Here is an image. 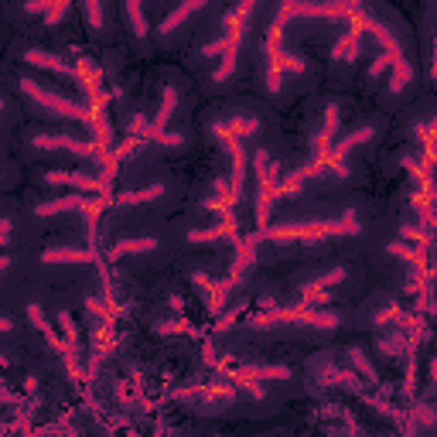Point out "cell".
<instances>
[{
	"mask_svg": "<svg viewBox=\"0 0 437 437\" xmlns=\"http://www.w3.org/2000/svg\"><path fill=\"white\" fill-rule=\"evenodd\" d=\"M236 232V222L226 219L222 226H208V229H199V232H188V243H208V239H226Z\"/></svg>",
	"mask_w": 437,
	"mask_h": 437,
	"instance_id": "10",
	"label": "cell"
},
{
	"mask_svg": "<svg viewBox=\"0 0 437 437\" xmlns=\"http://www.w3.org/2000/svg\"><path fill=\"white\" fill-rule=\"evenodd\" d=\"M27 318H31V325H34V328H38V332L45 335V338H48V345H55V349H58V345H62V342H58V338H55L52 325H48V318H45V311L38 308V304H27Z\"/></svg>",
	"mask_w": 437,
	"mask_h": 437,
	"instance_id": "12",
	"label": "cell"
},
{
	"mask_svg": "<svg viewBox=\"0 0 437 437\" xmlns=\"http://www.w3.org/2000/svg\"><path fill=\"white\" fill-rule=\"evenodd\" d=\"M0 109H4V103H0Z\"/></svg>",
	"mask_w": 437,
	"mask_h": 437,
	"instance_id": "24",
	"label": "cell"
},
{
	"mask_svg": "<svg viewBox=\"0 0 437 437\" xmlns=\"http://www.w3.org/2000/svg\"><path fill=\"white\" fill-rule=\"evenodd\" d=\"M157 246V239L151 236H140V239H120L116 246H109V260H120L127 257V253H151Z\"/></svg>",
	"mask_w": 437,
	"mask_h": 437,
	"instance_id": "8",
	"label": "cell"
},
{
	"mask_svg": "<svg viewBox=\"0 0 437 437\" xmlns=\"http://www.w3.org/2000/svg\"><path fill=\"white\" fill-rule=\"evenodd\" d=\"M45 263H93L96 260V250L93 246H55V250H45L41 253Z\"/></svg>",
	"mask_w": 437,
	"mask_h": 437,
	"instance_id": "6",
	"label": "cell"
},
{
	"mask_svg": "<svg viewBox=\"0 0 437 437\" xmlns=\"http://www.w3.org/2000/svg\"><path fill=\"white\" fill-rule=\"evenodd\" d=\"M65 14H69V4H55L52 11L45 14V21H48V25H55V21H62Z\"/></svg>",
	"mask_w": 437,
	"mask_h": 437,
	"instance_id": "20",
	"label": "cell"
},
{
	"mask_svg": "<svg viewBox=\"0 0 437 437\" xmlns=\"http://www.w3.org/2000/svg\"><path fill=\"white\" fill-rule=\"evenodd\" d=\"M335 55H338V58H345V62H352V58L359 55V27H352V31H349V34L335 45Z\"/></svg>",
	"mask_w": 437,
	"mask_h": 437,
	"instance_id": "14",
	"label": "cell"
},
{
	"mask_svg": "<svg viewBox=\"0 0 437 437\" xmlns=\"http://www.w3.org/2000/svg\"><path fill=\"white\" fill-rule=\"evenodd\" d=\"M243 376H260V379H290L287 365H260V369H246Z\"/></svg>",
	"mask_w": 437,
	"mask_h": 437,
	"instance_id": "15",
	"label": "cell"
},
{
	"mask_svg": "<svg viewBox=\"0 0 437 437\" xmlns=\"http://www.w3.org/2000/svg\"><path fill=\"white\" fill-rule=\"evenodd\" d=\"M164 195V188L161 184H151V188H140V191H123V195H116L113 202H123V206H137V202H154Z\"/></svg>",
	"mask_w": 437,
	"mask_h": 437,
	"instance_id": "11",
	"label": "cell"
},
{
	"mask_svg": "<svg viewBox=\"0 0 437 437\" xmlns=\"http://www.w3.org/2000/svg\"><path fill=\"white\" fill-rule=\"evenodd\" d=\"M157 144H164V147H181V144H184V137H181V133H161V137H157Z\"/></svg>",
	"mask_w": 437,
	"mask_h": 437,
	"instance_id": "21",
	"label": "cell"
},
{
	"mask_svg": "<svg viewBox=\"0 0 437 437\" xmlns=\"http://www.w3.org/2000/svg\"><path fill=\"white\" fill-rule=\"evenodd\" d=\"M352 362H356V369H359L369 383H376V372H372V365L365 362V356H362V352H352Z\"/></svg>",
	"mask_w": 437,
	"mask_h": 437,
	"instance_id": "18",
	"label": "cell"
},
{
	"mask_svg": "<svg viewBox=\"0 0 437 437\" xmlns=\"http://www.w3.org/2000/svg\"><path fill=\"white\" fill-rule=\"evenodd\" d=\"M362 222L356 219V212H345L342 219H318V222H290V226H274L263 229L260 236L267 239H321V236H349L359 232ZM257 236V239H260Z\"/></svg>",
	"mask_w": 437,
	"mask_h": 437,
	"instance_id": "1",
	"label": "cell"
},
{
	"mask_svg": "<svg viewBox=\"0 0 437 437\" xmlns=\"http://www.w3.org/2000/svg\"><path fill=\"white\" fill-rule=\"evenodd\" d=\"M407 82H410V62H407V58H400V62H393V82H389V89H393V93H400Z\"/></svg>",
	"mask_w": 437,
	"mask_h": 437,
	"instance_id": "17",
	"label": "cell"
},
{
	"mask_svg": "<svg viewBox=\"0 0 437 437\" xmlns=\"http://www.w3.org/2000/svg\"><path fill=\"white\" fill-rule=\"evenodd\" d=\"M21 93L25 96H31V100H38V103L45 106V109H52V113H58V116H69V120H89V106L82 103H72V100H65V96H55V93H48V89H41L34 79H25L21 82Z\"/></svg>",
	"mask_w": 437,
	"mask_h": 437,
	"instance_id": "2",
	"label": "cell"
},
{
	"mask_svg": "<svg viewBox=\"0 0 437 437\" xmlns=\"http://www.w3.org/2000/svg\"><path fill=\"white\" fill-rule=\"evenodd\" d=\"M11 328H14V325H11L7 318H0V332H11Z\"/></svg>",
	"mask_w": 437,
	"mask_h": 437,
	"instance_id": "23",
	"label": "cell"
},
{
	"mask_svg": "<svg viewBox=\"0 0 437 437\" xmlns=\"http://www.w3.org/2000/svg\"><path fill=\"white\" fill-rule=\"evenodd\" d=\"M195 11H202V4H181V7H175L168 18H161V25H157V31L161 34H168V31H175V27L184 21V18H191Z\"/></svg>",
	"mask_w": 437,
	"mask_h": 437,
	"instance_id": "9",
	"label": "cell"
},
{
	"mask_svg": "<svg viewBox=\"0 0 437 437\" xmlns=\"http://www.w3.org/2000/svg\"><path fill=\"white\" fill-rule=\"evenodd\" d=\"M175 106H178V89H175V86H168V89H164V96H161V109H157V116L151 120V130H147V137H151V140H157V137L164 133V123L171 120Z\"/></svg>",
	"mask_w": 437,
	"mask_h": 437,
	"instance_id": "7",
	"label": "cell"
},
{
	"mask_svg": "<svg viewBox=\"0 0 437 437\" xmlns=\"http://www.w3.org/2000/svg\"><path fill=\"white\" fill-rule=\"evenodd\" d=\"M123 14H127V18H130V25H133V34H137V38H144V34H147V21H144V7H140V4H127V7H123Z\"/></svg>",
	"mask_w": 437,
	"mask_h": 437,
	"instance_id": "16",
	"label": "cell"
},
{
	"mask_svg": "<svg viewBox=\"0 0 437 437\" xmlns=\"http://www.w3.org/2000/svg\"><path fill=\"white\" fill-rule=\"evenodd\" d=\"M335 130H338V106H328L325 123H321L318 137H314V161H325V157H328V151L335 147Z\"/></svg>",
	"mask_w": 437,
	"mask_h": 437,
	"instance_id": "5",
	"label": "cell"
},
{
	"mask_svg": "<svg viewBox=\"0 0 437 437\" xmlns=\"http://www.w3.org/2000/svg\"><path fill=\"white\" fill-rule=\"evenodd\" d=\"M34 147H48V151H72V154L86 157L93 154V147L86 144V140H79V137H72V133H38L34 137Z\"/></svg>",
	"mask_w": 437,
	"mask_h": 437,
	"instance_id": "3",
	"label": "cell"
},
{
	"mask_svg": "<svg viewBox=\"0 0 437 437\" xmlns=\"http://www.w3.org/2000/svg\"><path fill=\"white\" fill-rule=\"evenodd\" d=\"M31 65H41V69H52V72H65L69 76V65L58 58V55H48V52H27L25 55Z\"/></svg>",
	"mask_w": 437,
	"mask_h": 437,
	"instance_id": "13",
	"label": "cell"
},
{
	"mask_svg": "<svg viewBox=\"0 0 437 437\" xmlns=\"http://www.w3.org/2000/svg\"><path fill=\"white\" fill-rule=\"evenodd\" d=\"M0 437H4V434H0Z\"/></svg>",
	"mask_w": 437,
	"mask_h": 437,
	"instance_id": "25",
	"label": "cell"
},
{
	"mask_svg": "<svg viewBox=\"0 0 437 437\" xmlns=\"http://www.w3.org/2000/svg\"><path fill=\"white\" fill-rule=\"evenodd\" d=\"M82 11L89 14V25L93 27H103V7H100V4H86Z\"/></svg>",
	"mask_w": 437,
	"mask_h": 437,
	"instance_id": "19",
	"label": "cell"
},
{
	"mask_svg": "<svg viewBox=\"0 0 437 437\" xmlns=\"http://www.w3.org/2000/svg\"><path fill=\"white\" fill-rule=\"evenodd\" d=\"M11 239V219H0V246H7Z\"/></svg>",
	"mask_w": 437,
	"mask_h": 437,
	"instance_id": "22",
	"label": "cell"
},
{
	"mask_svg": "<svg viewBox=\"0 0 437 437\" xmlns=\"http://www.w3.org/2000/svg\"><path fill=\"white\" fill-rule=\"evenodd\" d=\"M48 184H72V188H82V191H100V195H109V188H106L100 178H93V175H72V171H48L45 175Z\"/></svg>",
	"mask_w": 437,
	"mask_h": 437,
	"instance_id": "4",
	"label": "cell"
}]
</instances>
